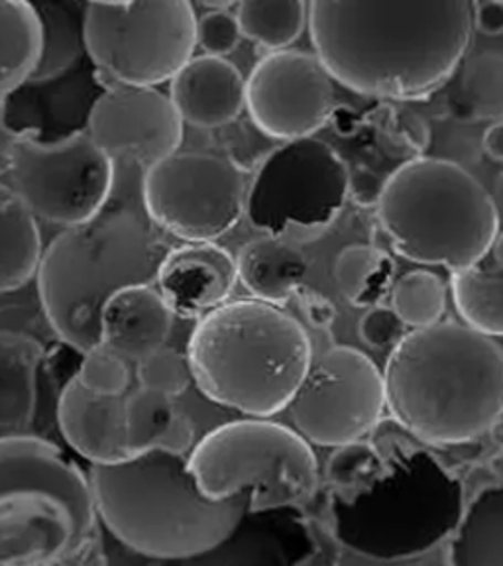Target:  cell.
<instances>
[{"label":"cell","instance_id":"1","mask_svg":"<svg viewBox=\"0 0 503 566\" xmlns=\"http://www.w3.org/2000/svg\"><path fill=\"white\" fill-rule=\"evenodd\" d=\"M311 42L333 80L360 95L423 98L441 88L472 40V4L310 2Z\"/></svg>","mask_w":503,"mask_h":566},{"label":"cell","instance_id":"2","mask_svg":"<svg viewBox=\"0 0 503 566\" xmlns=\"http://www.w3.org/2000/svg\"><path fill=\"white\" fill-rule=\"evenodd\" d=\"M381 376L386 409L421 441H476L503 417V348L469 325L409 331Z\"/></svg>","mask_w":503,"mask_h":566},{"label":"cell","instance_id":"3","mask_svg":"<svg viewBox=\"0 0 503 566\" xmlns=\"http://www.w3.org/2000/svg\"><path fill=\"white\" fill-rule=\"evenodd\" d=\"M98 523L123 547L154 560L209 555L248 512L244 495L211 500L199 490L187 454L140 452L118 464L91 467Z\"/></svg>","mask_w":503,"mask_h":566},{"label":"cell","instance_id":"4","mask_svg":"<svg viewBox=\"0 0 503 566\" xmlns=\"http://www.w3.org/2000/svg\"><path fill=\"white\" fill-rule=\"evenodd\" d=\"M169 250L142 205L108 201L95 219L63 229L35 274L53 333L81 354L101 345L106 301L133 285H154Z\"/></svg>","mask_w":503,"mask_h":566},{"label":"cell","instance_id":"5","mask_svg":"<svg viewBox=\"0 0 503 566\" xmlns=\"http://www.w3.org/2000/svg\"><path fill=\"white\" fill-rule=\"evenodd\" d=\"M205 398L254 419L285 411L313 364L297 318L258 300L229 301L197 321L187 345Z\"/></svg>","mask_w":503,"mask_h":566},{"label":"cell","instance_id":"6","mask_svg":"<svg viewBox=\"0 0 503 566\" xmlns=\"http://www.w3.org/2000/svg\"><path fill=\"white\" fill-rule=\"evenodd\" d=\"M101 537L87 472L48 439L0 437V566H75Z\"/></svg>","mask_w":503,"mask_h":566},{"label":"cell","instance_id":"7","mask_svg":"<svg viewBox=\"0 0 503 566\" xmlns=\"http://www.w3.org/2000/svg\"><path fill=\"white\" fill-rule=\"evenodd\" d=\"M376 207L399 256L451 272L480 264L500 232L486 187L460 164L431 156L396 169Z\"/></svg>","mask_w":503,"mask_h":566},{"label":"cell","instance_id":"8","mask_svg":"<svg viewBox=\"0 0 503 566\" xmlns=\"http://www.w3.org/2000/svg\"><path fill=\"white\" fill-rule=\"evenodd\" d=\"M199 490L211 500L244 495L248 512L295 510L315 494L318 460L292 427L240 419L212 429L187 454Z\"/></svg>","mask_w":503,"mask_h":566},{"label":"cell","instance_id":"9","mask_svg":"<svg viewBox=\"0 0 503 566\" xmlns=\"http://www.w3.org/2000/svg\"><path fill=\"white\" fill-rule=\"evenodd\" d=\"M462 490L441 469L394 472L333 504L336 537L364 557H417L457 530Z\"/></svg>","mask_w":503,"mask_h":566},{"label":"cell","instance_id":"10","mask_svg":"<svg viewBox=\"0 0 503 566\" xmlns=\"http://www.w3.org/2000/svg\"><path fill=\"white\" fill-rule=\"evenodd\" d=\"M83 38L106 87L156 88L193 60L197 14L186 0L88 2Z\"/></svg>","mask_w":503,"mask_h":566},{"label":"cell","instance_id":"11","mask_svg":"<svg viewBox=\"0 0 503 566\" xmlns=\"http://www.w3.org/2000/svg\"><path fill=\"white\" fill-rule=\"evenodd\" d=\"M350 195V171L317 138L283 142L265 154L248 187V221L265 237L301 244L335 224Z\"/></svg>","mask_w":503,"mask_h":566},{"label":"cell","instance_id":"12","mask_svg":"<svg viewBox=\"0 0 503 566\" xmlns=\"http://www.w3.org/2000/svg\"><path fill=\"white\" fill-rule=\"evenodd\" d=\"M247 177L230 159L177 151L142 174L140 201L164 234L186 244L217 242L247 209Z\"/></svg>","mask_w":503,"mask_h":566},{"label":"cell","instance_id":"13","mask_svg":"<svg viewBox=\"0 0 503 566\" xmlns=\"http://www.w3.org/2000/svg\"><path fill=\"white\" fill-rule=\"evenodd\" d=\"M9 171L35 219L63 229L95 219L115 193V159L85 130L55 142L20 138L10 146Z\"/></svg>","mask_w":503,"mask_h":566},{"label":"cell","instance_id":"14","mask_svg":"<svg viewBox=\"0 0 503 566\" xmlns=\"http://www.w3.org/2000/svg\"><path fill=\"white\" fill-rule=\"evenodd\" d=\"M293 431L317 447L363 441L386 411L380 368L353 346H335L311 364L287 407Z\"/></svg>","mask_w":503,"mask_h":566},{"label":"cell","instance_id":"15","mask_svg":"<svg viewBox=\"0 0 503 566\" xmlns=\"http://www.w3.org/2000/svg\"><path fill=\"white\" fill-rule=\"evenodd\" d=\"M335 108V85L311 53H268L247 80V111L260 133L272 140L313 138Z\"/></svg>","mask_w":503,"mask_h":566},{"label":"cell","instance_id":"16","mask_svg":"<svg viewBox=\"0 0 503 566\" xmlns=\"http://www.w3.org/2000/svg\"><path fill=\"white\" fill-rule=\"evenodd\" d=\"M85 133L115 164L146 171L179 151L184 120L158 88L111 85L91 108Z\"/></svg>","mask_w":503,"mask_h":566},{"label":"cell","instance_id":"17","mask_svg":"<svg viewBox=\"0 0 503 566\" xmlns=\"http://www.w3.org/2000/svg\"><path fill=\"white\" fill-rule=\"evenodd\" d=\"M158 292L181 318H201L229 303L239 283L237 258L217 242L171 248L159 265Z\"/></svg>","mask_w":503,"mask_h":566},{"label":"cell","instance_id":"18","mask_svg":"<svg viewBox=\"0 0 503 566\" xmlns=\"http://www.w3.org/2000/svg\"><path fill=\"white\" fill-rule=\"evenodd\" d=\"M57 424L65 442L91 467L133 459L124 424V398L88 394L71 378L57 401Z\"/></svg>","mask_w":503,"mask_h":566},{"label":"cell","instance_id":"19","mask_svg":"<svg viewBox=\"0 0 503 566\" xmlns=\"http://www.w3.org/2000/svg\"><path fill=\"white\" fill-rule=\"evenodd\" d=\"M168 97L184 124L224 128L247 108V80L224 57L199 55L169 81Z\"/></svg>","mask_w":503,"mask_h":566},{"label":"cell","instance_id":"20","mask_svg":"<svg viewBox=\"0 0 503 566\" xmlns=\"http://www.w3.org/2000/svg\"><path fill=\"white\" fill-rule=\"evenodd\" d=\"M174 313L154 285H133L115 293L101 313V345L120 354L126 363L166 346Z\"/></svg>","mask_w":503,"mask_h":566},{"label":"cell","instance_id":"21","mask_svg":"<svg viewBox=\"0 0 503 566\" xmlns=\"http://www.w3.org/2000/svg\"><path fill=\"white\" fill-rule=\"evenodd\" d=\"M237 270L239 282L254 300L280 307L300 293L310 260L295 244L260 237L240 248Z\"/></svg>","mask_w":503,"mask_h":566},{"label":"cell","instance_id":"22","mask_svg":"<svg viewBox=\"0 0 503 566\" xmlns=\"http://www.w3.org/2000/svg\"><path fill=\"white\" fill-rule=\"evenodd\" d=\"M44 346L32 336L0 331V431H27L38 407V371Z\"/></svg>","mask_w":503,"mask_h":566},{"label":"cell","instance_id":"23","mask_svg":"<svg viewBox=\"0 0 503 566\" xmlns=\"http://www.w3.org/2000/svg\"><path fill=\"white\" fill-rule=\"evenodd\" d=\"M124 424L133 457L161 451L189 454L195 447V424L179 411L174 398L138 388L124 396Z\"/></svg>","mask_w":503,"mask_h":566},{"label":"cell","instance_id":"24","mask_svg":"<svg viewBox=\"0 0 503 566\" xmlns=\"http://www.w3.org/2000/svg\"><path fill=\"white\" fill-rule=\"evenodd\" d=\"M42 254L38 219L12 187L0 184V295L24 287L38 274Z\"/></svg>","mask_w":503,"mask_h":566},{"label":"cell","instance_id":"25","mask_svg":"<svg viewBox=\"0 0 503 566\" xmlns=\"http://www.w3.org/2000/svg\"><path fill=\"white\" fill-rule=\"evenodd\" d=\"M451 566H503V482L476 494L449 547Z\"/></svg>","mask_w":503,"mask_h":566},{"label":"cell","instance_id":"26","mask_svg":"<svg viewBox=\"0 0 503 566\" xmlns=\"http://www.w3.org/2000/svg\"><path fill=\"white\" fill-rule=\"evenodd\" d=\"M42 52V24L34 4L0 0V105L32 77Z\"/></svg>","mask_w":503,"mask_h":566},{"label":"cell","instance_id":"27","mask_svg":"<svg viewBox=\"0 0 503 566\" xmlns=\"http://www.w3.org/2000/svg\"><path fill=\"white\" fill-rule=\"evenodd\" d=\"M42 24V52L30 83H48L75 67L85 52L83 12L73 2L34 4Z\"/></svg>","mask_w":503,"mask_h":566},{"label":"cell","instance_id":"28","mask_svg":"<svg viewBox=\"0 0 503 566\" xmlns=\"http://www.w3.org/2000/svg\"><path fill=\"white\" fill-rule=\"evenodd\" d=\"M452 300L464 325L482 335L503 336V268H467L452 272Z\"/></svg>","mask_w":503,"mask_h":566},{"label":"cell","instance_id":"29","mask_svg":"<svg viewBox=\"0 0 503 566\" xmlns=\"http://www.w3.org/2000/svg\"><path fill=\"white\" fill-rule=\"evenodd\" d=\"M452 95V111L460 120H503V53L472 55Z\"/></svg>","mask_w":503,"mask_h":566},{"label":"cell","instance_id":"30","mask_svg":"<svg viewBox=\"0 0 503 566\" xmlns=\"http://www.w3.org/2000/svg\"><path fill=\"white\" fill-rule=\"evenodd\" d=\"M310 4L301 0H244L237 7L240 32L270 53L283 52L305 30Z\"/></svg>","mask_w":503,"mask_h":566},{"label":"cell","instance_id":"31","mask_svg":"<svg viewBox=\"0 0 503 566\" xmlns=\"http://www.w3.org/2000/svg\"><path fill=\"white\" fill-rule=\"evenodd\" d=\"M394 264L389 258L368 244L346 247L335 260L333 275L336 285L348 303L366 307L380 300L391 282Z\"/></svg>","mask_w":503,"mask_h":566},{"label":"cell","instance_id":"32","mask_svg":"<svg viewBox=\"0 0 503 566\" xmlns=\"http://www.w3.org/2000/svg\"><path fill=\"white\" fill-rule=\"evenodd\" d=\"M391 310L406 327H433L447 310V285L429 270H413L391 283Z\"/></svg>","mask_w":503,"mask_h":566},{"label":"cell","instance_id":"33","mask_svg":"<svg viewBox=\"0 0 503 566\" xmlns=\"http://www.w3.org/2000/svg\"><path fill=\"white\" fill-rule=\"evenodd\" d=\"M130 363L105 345L95 346L83 354V363L75 376L81 388L103 398H124L130 388Z\"/></svg>","mask_w":503,"mask_h":566},{"label":"cell","instance_id":"34","mask_svg":"<svg viewBox=\"0 0 503 566\" xmlns=\"http://www.w3.org/2000/svg\"><path fill=\"white\" fill-rule=\"evenodd\" d=\"M136 380L138 388L158 391L176 399L177 396L186 394L193 381V376L187 354L177 353L169 346H161L136 364Z\"/></svg>","mask_w":503,"mask_h":566},{"label":"cell","instance_id":"35","mask_svg":"<svg viewBox=\"0 0 503 566\" xmlns=\"http://www.w3.org/2000/svg\"><path fill=\"white\" fill-rule=\"evenodd\" d=\"M239 20L229 10H209L197 20V45L203 48L205 55L224 57L240 44Z\"/></svg>","mask_w":503,"mask_h":566},{"label":"cell","instance_id":"36","mask_svg":"<svg viewBox=\"0 0 503 566\" xmlns=\"http://www.w3.org/2000/svg\"><path fill=\"white\" fill-rule=\"evenodd\" d=\"M358 333L364 345L370 348H386V346L398 345L406 335V325L391 307L374 305L360 318Z\"/></svg>","mask_w":503,"mask_h":566},{"label":"cell","instance_id":"37","mask_svg":"<svg viewBox=\"0 0 503 566\" xmlns=\"http://www.w3.org/2000/svg\"><path fill=\"white\" fill-rule=\"evenodd\" d=\"M374 462H376V454L363 441L338 447L328 462V478L335 480L338 486L356 484L360 478L368 474Z\"/></svg>","mask_w":503,"mask_h":566},{"label":"cell","instance_id":"38","mask_svg":"<svg viewBox=\"0 0 503 566\" xmlns=\"http://www.w3.org/2000/svg\"><path fill=\"white\" fill-rule=\"evenodd\" d=\"M301 311L310 321V325L318 331H327L333 327L336 318V307L333 301L317 292L300 290Z\"/></svg>","mask_w":503,"mask_h":566},{"label":"cell","instance_id":"39","mask_svg":"<svg viewBox=\"0 0 503 566\" xmlns=\"http://www.w3.org/2000/svg\"><path fill=\"white\" fill-rule=\"evenodd\" d=\"M472 27L484 35L503 34V2H480L472 4Z\"/></svg>","mask_w":503,"mask_h":566},{"label":"cell","instance_id":"40","mask_svg":"<svg viewBox=\"0 0 503 566\" xmlns=\"http://www.w3.org/2000/svg\"><path fill=\"white\" fill-rule=\"evenodd\" d=\"M384 184L386 181H381L380 177L366 169L364 174L350 176V193L354 195V199L358 203L378 205L381 191H384Z\"/></svg>","mask_w":503,"mask_h":566},{"label":"cell","instance_id":"41","mask_svg":"<svg viewBox=\"0 0 503 566\" xmlns=\"http://www.w3.org/2000/svg\"><path fill=\"white\" fill-rule=\"evenodd\" d=\"M480 144H482V150L486 151L490 159L503 164V120L490 124Z\"/></svg>","mask_w":503,"mask_h":566},{"label":"cell","instance_id":"42","mask_svg":"<svg viewBox=\"0 0 503 566\" xmlns=\"http://www.w3.org/2000/svg\"><path fill=\"white\" fill-rule=\"evenodd\" d=\"M75 566H108L103 537H98V539L93 543V547L88 548L87 553L83 555V558H81L80 563Z\"/></svg>","mask_w":503,"mask_h":566},{"label":"cell","instance_id":"43","mask_svg":"<svg viewBox=\"0 0 503 566\" xmlns=\"http://www.w3.org/2000/svg\"><path fill=\"white\" fill-rule=\"evenodd\" d=\"M494 199L495 212H497V221H500V230H503V171L497 176L494 184Z\"/></svg>","mask_w":503,"mask_h":566},{"label":"cell","instance_id":"44","mask_svg":"<svg viewBox=\"0 0 503 566\" xmlns=\"http://www.w3.org/2000/svg\"><path fill=\"white\" fill-rule=\"evenodd\" d=\"M490 254L494 258V265L503 268V230L497 232V237H495L494 242H492Z\"/></svg>","mask_w":503,"mask_h":566}]
</instances>
